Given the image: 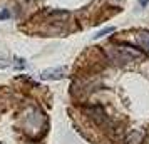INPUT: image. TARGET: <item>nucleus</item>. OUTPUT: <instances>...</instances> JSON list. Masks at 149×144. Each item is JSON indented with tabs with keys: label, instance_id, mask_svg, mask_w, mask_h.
Returning <instances> with one entry per match:
<instances>
[{
	"label": "nucleus",
	"instance_id": "f257e3e1",
	"mask_svg": "<svg viewBox=\"0 0 149 144\" xmlns=\"http://www.w3.org/2000/svg\"><path fill=\"white\" fill-rule=\"evenodd\" d=\"M65 72H67V67H65V65L50 67V69L42 70L40 79H44V81H59V79H62V77L65 76Z\"/></svg>",
	"mask_w": 149,
	"mask_h": 144
},
{
	"label": "nucleus",
	"instance_id": "f03ea898",
	"mask_svg": "<svg viewBox=\"0 0 149 144\" xmlns=\"http://www.w3.org/2000/svg\"><path fill=\"white\" fill-rule=\"evenodd\" d=\"M114 30H116V27H112V25H109V27H104L102 30L95 32V35L92 37V39H94V40H95V39H102V37H106L107 34H112Z\"/></svg>",
	"mask_w": 149,
	"mask_h": 144
},
{
	"label": "nucleus",
	"instance_id": "7ed1b4c3",
	"mask_svg": "<svg viewBox=\"0 0 149 144\" xmlns=\"http://www.w3.org/2000/svg\"><path fill=\"white\" fill-rule=\"evenodd\" d=\"M139 42L149 50V34H141L139 35Z\"/></svg>",
	"mask_w": 149,
	"mask_h": 144
},
{
	"label": "nucleus",
	"instance_id": "20e7f679",
	"mask_svg": "<svg viewBox=\"0 0 149 144\" xmlns=\"http://www.w3.org/2000/svg\"><path fill=\"white\" fill-rule=\"evenodd\" d=\"M15 62H17V64H15V67H17V69H25V67H27L25 61L20 59V57H15Z\"/></svg>",
	"mask_w": 149,
	"mask_h": 144
},
{
	"label": "nucleus",
	"instance_id": "39448f33",
	"mask_svg": "<svg viewBox=\"0 0 149 144\" xmlns=\"http://www.w3.org/2000/svg\"><path fill=\"white\" fill-rule=\"evenodd\" d=\"M8 17H10L8 12H0V19H2V20H5V19H8Z\"/></svg>",
	"mask_w": 149,
	"mask_h": 144
},
{
	"label": "nucleus",
	"instance_id": "423d86ee",
	"mask_svg": "<svg viewBox=\"0 0 149 144\" xmlns=\"http://www.w3.org/2000/svg\"><path fill=\"white\" fill-rule=\"evenodd\" d=\"M139 3H141L142 7H146L148 5V0H139Z\"/></svg>",
	"mask_w": 149,
	"mask_h": 144
}]
</instances>
